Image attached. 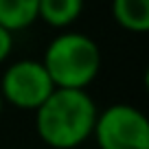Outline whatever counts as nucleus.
Here are the masks:
<instances>
[{
  "label": "nucleus",
  "instance_id": "obj_1",
  "mask_svg": "<svg viewBox=\"0 0 149 149\" xmlns=\"http://www.w3.org/2000/svg\"><path fill=\"white\" fill-rule=\"evenodd\" d=\"M97 105L86 90L55 88L35 110V132L53 149H74L92 136Z\"/></svg>",
  "mask_w": 149,
  "mask_h": 149
},
{
  "label": "nucleus",
  "instance_id": "obj_2",
  "mask_svg": "<svg viewBox=\"0 0 149 149\" xmlns=\"http://www.w3.org/2000/svg\"><path fill=\"white\" fill-rule=\"evenodd\" d=\"M42 66L55 88L86 90L101 70V48L86 33H59L44 51Z\"/></svg>",
  "mask_w": 149,
  "mask_h": 149
},
{
  "label": "nucleus",
  "instance_id": "obj_3",
  "mask_svg": "<svg viewBox=\"0 0 149 149\" xmlns=\"http://www.w3.org/2000/svg\"><path fill=\"white\" fill-rule=\"evenodd\" d=\"M92 136L99 149H149V121L138 107L114 103L97 114Z\"/></svg>",
  "mask_w": 149,
  "mask_h": 149
},
{
  "label": "nucleus",
  "instance_id": "obj_4",
  "mask_svg": "<svg viewBox=\"0 0 149 149\" xmlns=\"http://www.w3.org/2000/svg\"><path fill=\"white\" fill-rule=\"evenodd\" d=\"M55 90L42 61L20 59L5 70L0 79V97L18 110L35 112Z\"/></svg>",
  "mask_w": 149,
  "mask_h": 149
},
{
  "label": "nucleus",
  "instance_id": "obj_5",
  "mask_svg": "<svg viewBox=\"0 0 149 149\" xmlns=\"http://www.w3.org/2000/svg\"><path fill=\"white\" fill-rule=\"evenodd\" d=\"M40 0H0V26L9 33L22 31L37 20Z\"/></svg>",
  "mask_w": 149,
  "mask_h": 149
},
{
  "label": "nucleus",
  "instance_id": "obj_6",
  "mask_svg": "<svg viewBox=\"0 0 149 149\" xmlns=\"http://www.w3.org/2000/svg\"><path fill=\"white\" fill-rule=\"evenodd\" d=\"M112 15L125 31L145 33L149 29V0H112Z\"/></svg>",
  "mask_w": 149,
  "mask_h": 149
},
{
  "label": "nucleus",
  "instance_id": "obj_7",
  "mask_svg": "<svg viewBox=\"0 0 149 149\" xmlns=\"http://www.w3.org/2000/svg\"><path fill=\"white\" fill-rule=\"evenodd\" d=\"M86 0H40L37 20H44L55 29H66L84 11Z\"/></svg>",
  "mask_w": 149,
  "mask_h": 149
},
{
  "label": "nucleus",
  "instance_id": "obj_8",
  "mask_svg": "<svg viewBox=\"0 0 149 149\" xmlns=\"http://www.w3.org/2000/svg\"><path fill=\"white\" fill-rule=\"evenodd\" d=\"M13 51V33H9L5 26H0V64L7 59Z\"/></svg>",
  "mask_w": 149,
  "mask_h": 149
},
{
  "label": "nucleus",
  "instance_id": "obj_9",
  "mask_svg": "<svg viewBox=\"0 0 149 149\" xmlns=\"http://www.w3.org/2000/svg\"><path fill=\"white\" fill-rule=\"evenodd\" d=\"M2 107H5V101H2V97H0V114H2Z\"/></svg>",
  "mask_w": 149,
  "mask_h": 149
}]
</instances>
